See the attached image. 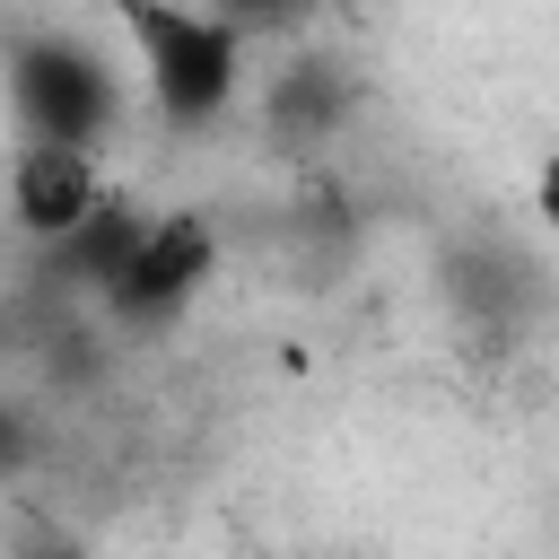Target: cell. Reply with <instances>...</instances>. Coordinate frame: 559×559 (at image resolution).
<instances>
[{"instance_id":"7a4b0ae2","label":"cell","mask_w":559,"mask_h":559,"mask_svg":"<svg viewBox=\"0 0 559 559\" xmlns=\"http://www.w3.org/2000/svg\"><path fill=\"white\" fill-rule=\"evenodd\" d=\"M210 262H218L210 218H201V210H166V218H148V227L131 236L122 271L105 280V297H114L122 314H175V306L210 280Z\"/></svg>"},{"instance_id":"6da1fadb","label":"cell","mask_w":559,"mask_h":559,"mask_svg":"<svg viewBox=\"0 0 559 559\" xmlns=\"http://www.w3.org/2000/svg\"><path fill=\"white\" fill-rule=\"evenodd\" d=\"M131 44H140V79H148V105L175 122V131H201L236 105V79H245V44L227 17H192V9H131Z\"/></svg>"},{"instance_id":"277c9868","label":"cell","mask_w":559,"mask_h":559,"mask_svg":"<svg viewBox=\"0 0 559 559\" xmlns=\"http://www.w3.org/2000/svg\"><path fill=\"white\" fill-rule=\"evenodd\" d=\"M533 210H542V227H550V236H559V157H550V166H542V183H533Z\"/></svg>"},{"instance_id":"3957f363","label":"cell","mask_w":559,"mask_h":559,"mask_svg":"<svg viewBox=\"0 0 559 559\" xmlns=\"http://www.w3.org/2000/svg\"><path fill=\"white\" fill-rule=\"evenodd\" d=\"M9 210H17L26 236L70 245V236L105 210V175H96V157H87L79 140H26L17 166H9Z\"/></svg>"}]
</instances>
